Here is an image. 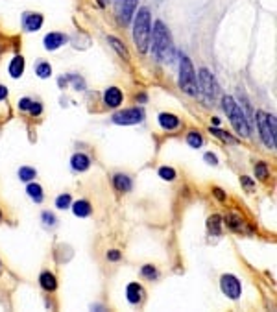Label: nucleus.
<instances>
[{"mask_svg": "<svg viewBox=\"0 0 277 312\" xmlns=\"http://www.w3.org/2000/svg\"><path fill=\"white\" fill-rule=\"evenodd\" d=\"M150 37H152V52L155 59H159L163 63L172 61V58H174V44H172V37H170V32L165 26V22L155 21Z\"/></svg>", "mask_w": 277, "mask_h": 312, "instance_id": "nucleus-1", "label": "nucleus"}, {"mask_svg": "<svg viewBox=\"0 0 277 312\" xmlns=\"http://www.w3.org/2000/svg\"><path fill=\"white\" fill-rule=\"evenodd\" d=\"M222 109H224V113H226L227 118H229L233 130L237 131L241 137H248L249 133H251L249 120L246 118L241 105L235 102L233 96H224V98H222Z\"/></svg>", "mask_w": 277, "mask_h": 312, "instance_id": "nucleus-2", "label": "nucleus"}, {"mask_svg": "<svg viewBox=\"0 0 277 312\" xmlns=\"http://www.w3.org/2000/svg\"><path fill=\"white\" fill-rule=\"evenodd\" d=\"M150 34H152V24H150V9L140 7L137 11L135 22H133V41L138 52L148 50L150 44Z\"/></svg>", "mask_w": 277, "mask_h": 312, "instance_id": "nucleus-3", "label": "nucleus"}, {"mask_svg": "<svg viewBox=\"0 0 277 312\" xmlns=\"http://www.w3.org/2000/svg\"><path fill=\"white\" fill-rule=\"evenodd\" d=\"M255 120H257V126H259V133H261V139H263V142L266 148H270L274 150L277 144V124H276V116L274 115H268V113H264V111H257L255 113Z\"/></svg>", "mask_w": 277, "mask_h": 312, "instance_id": "nucleus-4", "label": "nucleus"}, {"mask_svg": "<svg viewBox=\"0 0 277 312\" xmlns=\"http://www.w3.org/2000/svg\"><path fill=\"white\" fill-rule=\"evenodd\" d=\"M179 87L190 96H196L198 91H200L194 67H192V63H190V59L187 56H181V61H179Z\"/></svg>", "mask_w": 277, "mask_h": 312, "instance_id": "nucleus-5", "label": "nucleus"}, {"mask_svg": "<svg viewBox=\"0 0 277 312\" xmlns=\"http://www.w3.org/2000/svg\"><path fill=\"white\" fill-rule=\"evenodd\" d=\"M142 120H144V111L140 107L122 109L113 115V122L118 126H133V124H140Z\"/></svg>", "mask_w": 277, "mask_h": 312, "instance_id": "nucleus-6", "label": "nucleus"}, {"mask_svg": "<svg viewBox=\"0 0 277 312\" xmlns=\"http://www.w3.org/2000/svg\"><path fill=\"white\" fill-rule=\"evenodd\" d=\"M220 290L229 299H239L242 296V283L233 274H224L220 277Z\"/></svg>", "mask_w": 277, "mask_h": 312, "instance_id": "nucleus-7", "label": "nucleus"}, {"mask_svg": "<svg viewBox=\"0 0 277 312\" xmlns=\"http://www.w3.org/2000/svg\"><path fill=\"white\" fill-rule=\"evenodd\" d=\"M198 78H200V85H202V89H204V93L209 98H216V95H218V83H216V80H214V76H212L207 69H200V74H198Z\"/></svg>", "mask_w": 277, "mask_h": 312, "instance_id": "nucleus-8", "label": "nucleus"}, {"mask_svg": "<svg viewBox=\"0 0 277 312\" xmlns=\"http://www.w3.org/2000/svg\"><path fill=\"white\" fill-rule=\"evenodd\" d=\"M137 2L138 0H118L117 4V15H118V21L122 24H128L132 21L133 13L137 9Z\"/></svg>", "mask_w": 277, "mask_h": 312, "instance_id": "nucleus-9", "label": "nucleus"}, {"mask_svg": "<svg viewBox=\"0 0 277 312\" xmlns=\"http://www.w3.org/2000/svg\"><path fill=\"white\" fill-rule=\"evenodd\" d=\"M67 41H69V37H67L65 34H59V32H52V34H48V35H44V39H43L44 48L50 52L61 48L63 44H67Z\"/></svg>", "mask_w": 277, "mask_h": 312, "instance_id": "nucleus-10", "label": "nucleus"}, {"mask_svg": "<svg viewBox=\"0 0 277 312\" xmlns=\"http://www.w3.org/2000/svg\"><path fill=\"white\" fill-rule=\"evenodd\" d=\"M43 15L41 13H32V11H26V13L22 15V26L26 32H37V30H41L43 26Z\"/></svg>", "mask_w": 277, "mask_h": 312, "instance_id": "nucleus-11", "label": "nucleus"}, {"mask_svg": "<svg viewBox=\"0 0 277 312\" xmlns=\"http://www.w3.org/2000/svg\"><path fill=\"white\" fill-rule=\"evenodd\" d=\"M124 102V95H122V91L118 87H107L105 89V93H104V104L107 105V107H118L120 104Z\"/></svg>", "mask_w": 277, "mask_h": 312, "instance_id": "nucleus-12", "label": "nucleus"}, {"mask_svg": "<svg viewBox=\"0 0 277 312\" xmlns=\"http://www.w3.org/2000/svg\"><path fill=\"white\" fill-rule=\"evenodd\" d=\"M126 298H128V301H130L132 305L140 303L142 298H144V290H142V286H140L138 283H130L128 284V288H126Z\"/></svg>", "mask_w": 277, "mask_h": 312, "instance_id": "nucleus-13", "label": "nucleus"}, {"mask_svg": "<svg viewBox=\"0 0 277 312\" xmlns=\"http://www.w3.org/2000/svg\"><path fill=\"white\" fill-rule=\"evenodd\" d=\"M157 120H159L161 128H163V130H167V131L177 130V128H179V124H181V120H179L175 115H172V113H161Z\"/></svg>", "mask_w": 277, "mask_h": 312, "instance_id": "nucleus-14", "label": "nucleus"}, {"mask_svg": "<svg viewBox=\"0 0 277 312\" xmlns=\"http://www.w3.org/2000/svg\"><path fill=\"white\" fill-rule=\"evenodd\" d=\"M70 167H72V170H76V172H85V170H89L91 168V159H89V155H85V153H74L72 159H70Z\"/></svg>", "mask_w": 277, "mask_h": 312, "instance_id": "nucleus-15", "label": "nucleus"}, {"mask_svg": "<svg viewBox=\"0 0 277 312\" xmlns=\"http://www.w3.org/2000/svg\"><path fill=\"white\" fill-rule=\"evenodd\" d=\"M113 187H115V190H118V192H130L133 187L132 177L126 174H115L113 175Z\"/></svg>", "mask_w": 277, "mask_h": 312, "instance_id": "nucleus-16", "label": "nucleus"}, {"mask_svg": "<svg viewBox=\"0 0 277 312\" xmlns=\"http://www.w3.org/2000/svg\"><path fill=\"white\" fill-rule=\"evenodd\" d=\"M7 72H9V76H11L13 80H19L22 74H24V58H22V56H15V58L11 59L9 67H7Z\"/></svg>", "mask_w": 277, "mask_h": 312, "instance_id": "nucleus-17", "label": "nucleus"}, {"mask_svg": "<svg viewBox=\"0 0 277 312\" xmlns=\"http://www.w3.org/2000/svg\"><path fill=\"white\" fill-rule=\"evenodd\" d=\"M39 284H41V288H43L44 292H54L58 288V279H56V276L50 274V272H43V274L39 276Z\"/></svg>", "mask_w": 277, "mask_h": 312, "instance_id": "nucleus-18", "label": "nucleus"}, {"mask_svg": "<svg viewBox=\"0 0 277 312\" xmlns=\"http://www.w3.org/2000/svg\"><path fill=\"white\" fill-rule=\"evenodd\" d=\"M70 207H72L74 216H78V218H87L89 214L93 212V207H91V204H89L87 200H78V202H74Z\"/></svg>", "mask_w": 277, "mask_h": 312, "instance_id": "nucleus-19", "label": "nucleus"}, {"mask_svg": "<svg viewBox=\"0 0 277 312\" xmlns=\"http://www.w3.org/2000/svg\"><path fill=\"white\" fill-rule=\"evenodd\" d=\"M222 216L220 214H212L209 220H207V229H209V233L211 235H214V237H220L222 235Z\"/></svg>", "mask_w": 277, "mask_h": 312, "instance_id": "nucleus-20", "label": "nucleus"}, {"mask_svg": "<svg viewBox=\"0 0 277 312\" xmlns=\"http://www.w3.org/2000/svg\"><path fill=\"white\" fill-rule=\"evenodd\" d=\"M26 192H28V196L35 202V204H41L44 200V194H43V187L41 185H37V183H28V187H26Z\"/></svg>", "mask_w": 277, "mask_h": 312, "instance_id": "nucleus-21", "label": "nucleus"}, {"mask_svg": "<svg viewBox=\"0 0 277 312\" xmlns=\"http://www.w3.org/2000/svg\"><path fill=\"white\" fill-rule=\"evenodd\" d=\"M107 43H111V46L117 50V54L120 56V58H124L126 61L130 59V54H128V50H126V46L124 43L120 41V39H117V37H113V35H107Z\"/></svg>", "mask_w": 277, "mask_h": 312, "instance_id": "nucleus-22", "label": "nucleus"}, {"mask_svg": "<svg viewBox=\"0 0 277 312\" xmlns=\"http://www.w3.org/2000/svg\"><path fill=\"white\" fill-rule=\"evenodd\" d=\"M224 220V224L229 227V229H233V231H239L242 227V218L239 216V214H226V218H222Z\"/></svg>", "mask_w": 277, "mask_h": 312, "instance_id": "nucleus-23", "label": "nucleus"}, {"mask_svg": "<svg viewBox=\"0 0 277 312\" xmlns=\"http://www.w3.org/2000/svg\"><path fill=\"white\" fill-rule=\"evenodd\" d=\"M35 175H37L35 168H32V167H21L19 168V179H21V181H24V183L34 181V179H35Z\"/></svg>", "mask_w": 277, "mask_h": 312, "instance_id": "nucleus-24", "label": "nucleus"}, {"mask_svg": "<svg viewBox=\"0 0 277 312\" xmlns=\"http://www.w3.org/2000/svg\"><path fill=\"white\" fill-rule=\"evenodd\" d=\"M187 144H189L190 148H202V146H204V137L194 130L189 131V133H187Z\"/></svg>", "mask_w": 277, "mask_h": 312, "instance_id": "nucleus-25", "label": "nucleus"}, {"mask_svg": "<svg viewBox=\"0 0 277 312\" xmlns=\"http://www.w3.org/2000/svg\"><path fill=\"white\" fill-rule=\"evenodd\" d=\"M255 177H259L261 181H266L270 177V168H268V165L264 161H259L255 165Z\"/></svg>", "mask_w": 277, "mask_h": 312, "instance_id": "nucleus-26", "label": "nucleus"}, {"mask_svg": "<svg viewBox=\"0 0 277 312\" xmlns=\"http://www.w3.org/2000/svg\"><path fill=\"white\" fill-rule=\"evenodd\" d=\"M35 74L41 78V80H46V78H50L52 76V67L50 63H46V61H43V63H39L35 69Z\"/></svg>", "mask_w": 277, "mask_h": 312, "instance_id": "nucleus-27", "label": "nucleus"}, {"mask_svg": "<svg viewBox=\"0 0 277 312\" xmlns=\"http://www.w3.org/2000/svg\"><path fill=\"white\" fill-rule=\"evenodd\" d=\"M157 174H159L161 179H165V181H174L175 179V170L172 167H161L157 170Z\"/></svg>", "mask_w": 277, "mask_h": 312, "instance_id": "nucleus-28", "label": "nucleus"}, {"mask_svg": "<svg viewBox=\"0 0 277 312\" xmlns=\"http://www.w3.org/2000/svg\"><path fill=\"white\" fill-rule=\"evenodd\" d=\"M209 133H212L214 137H218V139H222V140H226V142H235V139L227 133V131H222V130H218L216 126H211L209 128Z\"/></svg>", "mask_w": 277, "mask_h": 312, "instance_id": "nucleus-29", "label": "nucleus"}, {"mask_svg": "<svg viewBox=\"0 0 277 312\" xmlns=\"http://www.w3.org/2000/svg\"><path fill=\"white\" fill-rule=\"evenodd\" d=\"M72 205V198H70V194H61V196L56 198V207L58 209H69Z\"/></svg>", "mask_w": 277, "mask_h": 312, "instance_id": "nucleus-30", "label": "nucleus"}, {"mask_svg": "<svg viewBox=\"0 0 277 312\" xmlns=\"http://www.w3.org/2000/svg\"><path fill=\"white\" fill-rule=\"evenodd\" d=\"M140 276L146 277V279H150V281H153V279H157V270L153 268L152 264H144L142 268H140Z\"/></svg>", "mask_w": 277, "mask_h": 312, "instance_id": "nucleus-31", "label": "nucleus"}, {"mask_svg": "<svg viewBox=\"0 0 277 312\" xmlns=\"http://www.w3.org/2000/svg\"><path fill=\"white\" fill-rule=\"evenodd\" d=\"M241 183H242V187H244V190H246L248 194H253V192H255V183L251 181V177H248V175H242Z\"/></svg>", "mask_w": 277, "mask_h": 312, "instance_id": "nucleus-32", "label": "nucleus"}, {"mask_svg": "<svg viewBox=\"0 0 277 312\" xmlns=\"http://www.w3.org/2000/svg\"><path fill=\"white\" fill-rule=\"evenodd\" d=\"M41 220H43V224L46 227H52V225H56V216L48 212V210H43V214H41Z\"/></svg>", "mask_w": 277, "mask_h": 312, "instance_id": "nucleus-33", "label": "nucleus"}, {"mask_svg": "<svg viewBox=\"0 0 277 312\" xmlns=\"http://www.w3.org/2000/svg\"><path fill=\"white\" fill-rule=\"evenodd\" d=\"M67 80H70V81H72V83H74V87L78 89V91H83V89H85V81L81 80L80 76H72V74H70V76H69Z\"/></svg>", "mask_w": 277, "mask_h": 312, "instance_id": "nucleus-34", "label": "nucleus"}, {"mask_svg": "<svg viewBox=\"0 0 277 312\" xmlns=\"http://www.w3.org/2000/svg\"><path fill=\"white\" fill-rule=\"evenodd\" d=\"M32 105H34V100H32V98H21V100H19V109H21V111H30Z\"/></svg>", "mask_w": 277, "mask_h": 312, "instance_id": "nucleus-35", "label": "nucleus"}, {"mask_svg": "<svg viewBox=\"0 0 277 312\" xmlns=\"http://www.w3.org/2000/svg\"><path fill=\"white\" fill-rule=\"evenodd\" d=\"M107 261H111V262H117V261H120V257H122V253L118 251V249H111V251H107Z\"/></svg>", "mask_w": 277, "mask_h": 312, "instance_id": "nucleus-36", "label": "nucleus"}, {"mask_svg": "<svg viewBox=\"0 0 277 312\" xmlns=\"http://www.w3.org/2000/svg\"><path fill=\"white\" fill-rule=\"evenodd\" d=\"M204 159H205V163H207V165H212V167H216V165H218V159H216V155H214V153H211V152L205 153Z\"/></svg>", "mask_w": 277, "mask_h": 312, "instance_id": "nucleus-37", "label": "nucleus"}, {"mask_svg": "<svg viewBox=\"0 0 277 312\" xmlns=\"http://www.w3.org/2000/svg\"><path fill=\"white\" fill-rule=\"evenodd\" d=\"M28 113H32L34 116H39L41 113H43V105L39 102H34V105H32V109H30Z\"/></svg>", "mask_w": 277, "mask_h": 312, "instance_id": "nucleus-38", "label": "nucleus"}, {"mask_svg": "<svg viewBox=\"0 0 277 312\" xmlns=\"http://www.w3.org/2000/svg\"><path fill=\"white\" fill-rule=\"evenodd\" d=\"M212 194H214V198L220 200V202H226V194H224V190L218 189V187H216V189H212Z\"/></svg>", "mask_w": 277, "mask_h": 312, "instance_id": "nucleus-39", "label": "nucleus"}, {"mask_svg": "<svg viewBox=\"0 0 277 312\" xmlns=\"http://www.w3.org/2000/svg\"><path fill=\"white\" fill-rule=\"evenodd\" d=\"M7 98V87L6 85H0V100H6Z\"/></svg>", "mask_w": 277, "mask_h": 312, "instance_id": "nucleus-40", "label": "nucleus"}, {"mask_svg": "<svg viewBox=\"0 0 277 312\" xmlns=\"http://www.w3.org/2000/svg\"><path fill=\"white\" fill-rule=\"evenodd\" d=\"M220 124V118L218 116H212V126H218Z\"/></svg>", "mask_w": 277, "mask_h": 312, "instance_id": "nucleus-41", "label": "nucleus"}, {"mask_svg": "<svg viewBox=\"0 0 277 312\" xmlns=\"http://www.w3.org/2000/svg\"><path fill=\"white\" fill-rule=\"evenodd\" d=\"M135 100H140V102H146V95H140L138 98H135Z\"/></svg>", "mask_w": 277, "mask_h": 312, "instance_id": "nucleus-42", "label": "nucleus"}, {"mask_svg": "<svg viewBox=\"0 0 277 312\" xmlns=\"http://www.w3.org/2000/svg\"><path fill=\"white\" fill-rule=\"evenodd\" d=\"M0 218H2V210H0Z\"/></svg>", "mask_w": 277, "mask_h": 312, "instance_id": "nucleus-43", "label": "nucleus"}, {"mask_svg": "<svg viewBox=\"0 0 277 312\" xmlns=\"http://www.w3.org/2000/svg\"><path fill=\"white\" fill-rule=\"evenodd\" d=\"M0 266H2V264H0Z\"/></svg>", "mask_w": 277, "mask_h": 312, "instance_id": "nucleus-44", "label": "nucleus"}]
</instances>
